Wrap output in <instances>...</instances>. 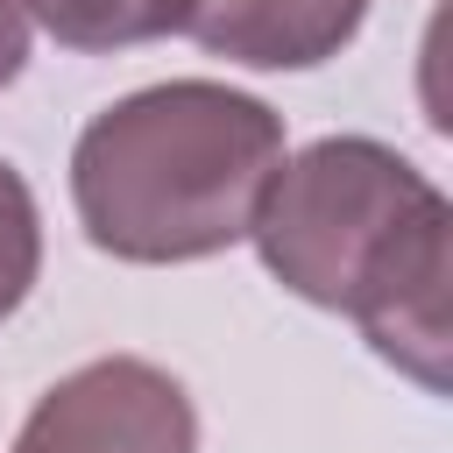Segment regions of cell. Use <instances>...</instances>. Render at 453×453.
Masks as SVG:
<instances>
[{
    "label": "cell",
    "instance_id": "obj_1",
    "mask_svg": "<svg viewBox=\"0 0 453 453\" xmlns=\"http://www.w3.org/2000/svg\"><path fill=\"white\" fill-rule=\"evenodd\" d=\"M248 241L290 297L347 311L396 375H411L425 396H446L453 205L411 156L375 134H326L283 156Z\"/></svg>",
    "mask_w": 453,
    "mask_h": 453
},
{
    "label": "cell",
    "instance_id": "obj_2",
    "mask_svg": "<svg viewBox=\"0 0 453 453\" xmlns=\"http://www.w3.org/2000/svg\"><path fill=\"white\" fill-rule=\"evenodd\" d=\"M283 163V113L219 78H163L99 106L71 149V205L99 255L170 269L248 241Z\"/></svg>",
    "mask_w": 453,
    "mask_h": 453
},
{
    "label": "cell",
    "instance_id": "obj_3",
    "mask_svg": "<svg viewBox=\"0 0 453 453\" xmlns=\"http://www.w3.org/2000/svg\"><path fill=\"white\" fill-rule=\"evenodd\" d=\"M14 453H198V411L170 368L99 354L35 396Z\"/></svg>",
    "mask_w": 453,
    "mask_h": 453
},
{
    "label": "cell",
    "instance_id": "obj_4",
    "mask_svg": "<svg viewBox=\"0 0 453 453\" xmlns=\"http://www.w3.org/2000/svg\"><path fill=\"white\" fill-rule=\"evenodd\" d=\"M368 7L375 0H198L184 35L248 71H319L361 35Z\"/></svg>",
    "mask_w": 453,
    "mask_h": 453
},
{
    "label": "cell",
    "instance_id": "obj_5",
    "mask_svg": "<svg viewBox=\"0 0 453 453\" xmlns=\"http://www.w3.org/2000/svg\"><path fill=\"white\" fill-rule=\"evenodd\" d=\"M198 0H28V21H42L78 57H113L134 42L184 35Z\"/></svg>",
    "mask_w": 453,
    "mask_h": 453
},
{
    "label": "cell",
    "instance_id": "obj_6",
    "mask_svg": "<svg viewBox=\"0 0 453 453\" xmlns=\"http://www.w3.org/2000/svg\"><path fill=\"white\" fill-rule=\"evenodd\" d=\"M35 276H42V212L28 177L0 156V326L28 304Z\"/></svg>",
    "mask_w": 453,
    "mask_h": 453
},
{
    "label": "cell",
    "instance_id": "obj_7",
    "mask_svg": "<svg viewBox=\"0 0 453 453\" xmlns=\"http://www.w3.org/2000/svg\"><path fill=\"white\" fill-rule=\"evenodd\" d=\"M28 0H0V85H14L21 78V64H28Z\"/></svg>",
    "mask_w": 453,
    "mask_h": 453
}]
</instances>
